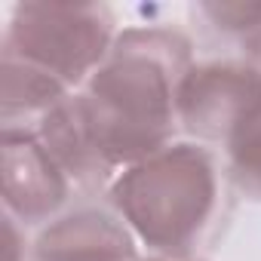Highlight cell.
<instances>
[{
	"mask_svg": "<svg viewBox=\"0 0 261 261\" xmlns=\"http://www.w3.org/2000/svg\"><path fill=\"white\" fill-rule=\"evenodd\" d=\"M169 40L160 31H129L114 59L92 77L89 92L77 98L86 133L105 163L154 154L166 142L178 108L169 56L160 53Z\"/></svg>",
	"mask_w": 261,
	"mask_h": 261,
	"instance_id": "cell-1",
	"label": "cell"
},
{
	"mask_svg": "<svg viewBox=\"0 0 261 261\" xmlns=\"http://www.w3.org/2000/svg\"><path fill=\"white\" fill-rule=\"evenodd\" d=\"M114 197L120 212L151 246L163 252H181L212 209V163L191 145L169 148L126 172L117 181Z\"/></svg>",
	"mask_w": 261,
	"mask_h": 261,
	"instance_id": "cell-2",
	"label": "cell"
},
{
	"mask_svg": "<svg viewBox=\"0 0 261 261\" xmlns=\"http://www.w3.org/2000/svg\"><path fill=\"white\" fill-rule=\"evenodd\" d=\"M111 13L95 4H22L10 25L7 56L49 77L80 80L108 49Z\"/></svg>",
	"mask_w": 261,
	"mask_h": 261,
	"instance_id": "cell-3",
	"label": "cell"
},
{
	"mask_svg": "<svg viewBox=\"0 0 261 261\" xmlns=\"http://www.w3.org/2000/svg\"><path fill=\"white\" fill-rule=\"evenodd\" d=\"M178 114L203 139H230L233 129L261 108V71L240 65H203L178 83Z\"/></svg>",
	"mask_w": 261,
	"mask_h": 261,
	"instance_id": "cell-4",
	"label": "cell"
},
{
	"mask_svg": "<svg viewBox=\"0 0 261 261\" xmlns=\"http://www.w3.org/2000/svg\"><path fill=\"white\" fill-rule=\"evenodd\" d=\"M65 178L56 157L31 133H4V197L22 218H40L65 200Z\"/></svg>",
	"mask_w": 261,
	"mask_h": 261,
	"instance_id": "cell-5",
	"label": "cell"
},
{
	"mask_svg": "<svg viewBox=\"0 0 261 261\" xmlns=\"http://www.w3.org/2000/svg\"><path fill=\"white\" fill-rule=\"evenodd\" d=\"M40 261H126L133 258L126 233L105 215H74L40 240Z\"/></svg>",
	"mask_w": 261,
	"mask_h": 261,
	"instance_id": "cell-6",
	"label": "cell"
},
{
	"mask_svg": "<svg viewBox=\"0 0 261 261\" xmlns=\"http://www.w3.org/2000/svg\"><path fill=\"white\" fill-rule=\"evenodd\" d=\"M233 172L243 188L261 194V108L252 111L227 139Z\"/></svg>",
	"mask_w": 261,
	"mask_h": 261,
	"instance_id": "cell-7",
	"label": "cell"
},
{
	"mask_svg": "<svg viewBox=\"0 0 261 261\" xmlns=\"http://www.w3.org/2000/svg\"><path fill=\"white\" fill-rule=\"evenodd\" d=\"M246 46H249V53H252V59L261 65V25L255 28V31H249V40H246Z\"/></svg>",
	"mask_w": 261,
	"mask_h": 261,
	"instance_id": "cell-8",
	"label": "cell"
}]
</instances>
